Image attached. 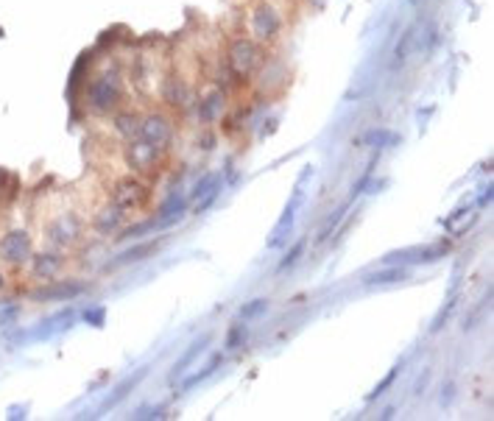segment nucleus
Listing matches in <instances>:
<instances>
[{"mask_svg": "<svg viewBox=\"0 0 494 421\" xmlns=\"http://www.w3.org/2000/svg\"><path fill=\"white\" fill-rule=\"evenodd\" d=\"M84 318H87L90 324L101 326V321H104V307H98V310H93V313H84Z\"/></svg>", "mask_w": 494, "mask_h": 421, "instance_id": "2f4dec72", "label": "nucleus"}, {"mask_svg": "<svg viewBox=\"0 0 494 421\" xmlns=\"http://www.w3.org/2000/svg\"><path fill=\"white\" fill-rule=\"evenodd\" d=\"M62 265H64V260H62L59 254H39V257L34 260V276H39V279H54V276L62 271Z\"/></svg>", "mask_w": 494, "mask_h": 421, "instance_id": "f8f14e48", "label": "nucleus"}, {"mask_svg": "<svg viewBox=\"0 0 494 421\" xmlns=\"http://www.w3.org/2000/svg\"><path fill=\"white\" fill-rule=\"evenodd\" d=\"M408 279V271L405 268H386V271H377L372 276H366V285L375 287V285H394V282H402Z\"/></svg>", "mask_w": 494, "mask_h": 421, "instance_id": "dca6fc26", "label": "nucleus"}, {"mask_svg": "<svg viewBox=\"0 0 494 421\" xmlns=\"http://www.w3.org/2000/svg\"><path fill=\"white\" fill-rule=\"evenodd\" d=\"M134 418H162V407H143V410H137Z\"/></svg>", "mask_w": 494, "mask_h": 421, "instance_id": "7c9ffc66", "label": "nucleus"}, {"mask_svg": "<svg viewBox=\"0 0 494 421\" xmlns=\"http://www.w3.org/2000/svg\"><path fill=\"white\" fill-rule=\"evenodd\" d=\"M78 232H81V224H78L73 215H64V218H59V221L51 226V237H54L56 243H73V240L78 237Z\"/></svg>", "mask_w": 494, "mask_h": 421, "instance_id": "9b49d317", "label": "nucleus"}, {"mask_svg": "<svg viewBox=\"0 0 494 421\" xmlns=\"http://www.w3.org/2000/svg\"><path fill=\"white\" fill-rule=\"evenodd\" d=\"M277 31H279V14H277V9L268 6V3H260V6L255 9V34H257L260 39H271Z\"/></svg>", "mask_w": 494, "mask_h": 421, "instance_id": "6e6552de", "label": "nucleus"}, {"mask_svg": "<svg viewBox=\"0 0 494 421\" xmlns=\"http://www.w3.org/2000/svg\"><path fill=\"white\" fill-rule=\"evenodd\" d=\"M31 237L25 232H9L3 240H0V257H3L9 265H23L31 260Z\"/></svg>", "mask_w": 494, "mask_h": 421, "instance_id": "7ed1b4c3", "label": "nucleus"}, {"mask_svg": "<svg viewBox=\"0 0 494 421\" xmlns=\"http://www.w3.org/2000/svg\"><path fill=\"white\" fill-rule=\"evenodd\" d=\"M151 229H156V221H145V224H140V226H132L129 232H123V237H120V240H132V237L145 234V232H151Z\"/></svg>", "mask_w": 494, "mask_h": 421, "instance_id": "bb28decb", "label": "nucleus"}, {"mask_svg": "<svg viewBox=\"0 0 494 421\" xmlns=\"http://www.w3.org/2000/svg\"><path fill=\"white\" fill-rule=\"evenodd\" d=\"M126 156H129V165L134 167V171L145 173V171H151V167H154L156 148H154V145H148L145 140H143V143H132V145H129V151H126Z\"/></svg>", "mask_w": 494, "mask_h": 421, "instance_id": "1a4fd4ad", "label": "nucleus"}, {"mask_svg": "<svg viewBox=\"0 0 494 421\" xmlns=\"http://www.w3.org/2000/svg\"><path fill=\"white\" fill-rule=\"evenodd\" d=\"M224 109V93H210L207 98H204V104L198 106V117L201 120H215L218 117V112Z\"/></svg>", "mask_w": 494, "mask_h": 421, "instance_id": "2eb2a0df", "label": "nucleus"}, {"mask_svg": "<svg viewBox=\"0 0 494 421\" xmlns=\"http://www.w3.org/2000/svg\"><path fill=\"white\" fill-rule=\"evenodd\" d=\"M243 341H246V326H235L226 338V349H237Z\"/></svg>", "mask_w": 494, "mask_h": 421, "instance_id": "cd10ccee", "label": "nucleus"}, {"mask_svg": "<svg viewBox=\"0 0 494 421\" xmlns=\"http://www.w3.org/2000/svg\"><path fill=\"white\" fill-rule=\"evenodd\" d=\"M87 104L93 112H109L120 104V87L115 75H98L87 87Z\"/></svg>", "mask_w": 494, "mask_h": 421, "instance_id": "f257e3e1", "label": "nucleus"}, {"mask_svg": "<svg viewBox=\"0 0 494 421\" xmlns=\"http://www.w3.org/2000/svg\"><path fill=\"white\" fill-rule=\"evenodd\" d=\"M394 376H397V371H391V374L386 376V380H383V383H380V385H377V388H375L372 394H368V399H377V396H383V391H386V388H388V385L394 383Z\"/></svg>", "mask_w": 494, "mask_h": 421, "instance_id": "c85d7f7f", "label": "nucleus"}, {"mask_svg": "<svg viewBox=\"0 0 494 421\" xmlns=\"http://www.w3.org/2000/svg\"><path fill=\"white\" fill-rule=\"evenodd\" d=\"M0 287H3V274H0Z\"/></svg>", "mask_w": 494, "mask_h": 421, "instance_id": "f704fd0d", "label": "nucleus"}, {"mask_svg": "<svg viewBox=\"0 0 494 421\" xmlns=\"http://www.w3.org/2000/svg\"><path fill=\"white\" fill-rule=\"evenodd\" d=\"M302 251H305V240H299V243H296V245H294L291 251H287V254H285V260L279 263V271H287V268H294V265H296V260L302 257Z\"/></svg>", "mask_w": 494, "mask_h": 421, "instance_id": "393cba45", "label": "nucleus"}, {"mask_svg": "<svg viewBox=\"0 0 494 421\" xmlns=\"http://www.w3.org/2000/svg\"><path fill=\"white\" fill-rule=\"evenodd\" d=\"M425 385H427V374H425L422 380H419V385H416V394H422V391H425Z\"/></svg>", "mask_w": 494, "mask_h": 421, "instance_id": "72a5a7b5", "label": "nucleus"}, {"mask_svg": "<svg viewBox=\"0 0 494 421\" xmlns=\"http://www.w3.org/2000/svg\"><path fill=\"white\" fill-rule=\"evenodd\" d=\"M143 376H145V368H143V371H137L134 376H129V380H123V383L115 388V396H109V399L104 402V407H115V405H117L123 396H126V394H129V391H132V388H134V385L143 380Z\"/></svg>", "mask_w": 494, "mask_h": 421, "instance_id": "6ab92c4d", "label": "nucleus"}, {"mask_svg": "<svg viewBox=\"0 0 494 421\" xmlns=\"http://www.w3.org/2000/svg\"><path fill=\"white\" fill-rule=\"evenodd\" d=\"M452 310H456V304H447V307H444V310H441V313H438V318H436V321H433V332H438V329H441V326H444V321H447V318H449V313H452Z\"/></svg>", "mask_w": 494, "mask_h": 421, "instance_id": "c756f323", "label": "nucleus"}, {"mask_svg": "<svg viewBox=\"0 0 494 421\" xmlns=\"http://www.w3.org/2000/svg\"><path fill=\"white\" fill-rule=\"evenodd\" d=\"M0 34H3V31H0Z\"/></svg>", "mask_w": 494, "mask_h": 421, "instance_id": "c9c22d12", "label": "nucleus"}, {"mask_svg": "<svg viewBox=\"0 0 494 421\" xmlns=\"http://www.w3.org/2000/svg\"><path fill=\"white\" fill-rule=\"evenodd\" d=\"M115 129H117V134H123L126 140L140 137V120L134 115H117L115 117Z\"/></svg>", "mask_w": 494, "mask_h": 421, "instance_id": "a211bd4d", "label": "nucleus"}, {"mask_svg": "<svg viewBox=\"0 0 494 421\" xmlns=\"http://www.w3.org/2000/svg\"><path fill=\"white\" fill-rule=\"evenodd\" d=\"M207 344H210V335H201V338H198V341H196V344H193V346L185 352V354H182V360H179V363L174 365V371H171V383H176L179 376H182V374H185V371L193 365V360H196V357H198L204 349H207Z\"/></svg>", "mask_w": 494, "mask_h": 421, "instance_id": "9d476101", "label": "nucleus"}, {"mask_svg": "<svg viewBox=\"0 0 494 421\" xmlns=\"http://www.w3.org/2000/svg\"><path fill=\"white\" fill-rule=\"evenodd\" d=\"M145 198H148V190H145L143 184L132 182V179L120 182V184H117V193H115V204H117L120 209L140 206V204H145Z\"/></svg>", "mask_w": 494, "mask_h": 421, "instance_id": "0eeeda50", "label": "nucleus"}, {"mask_svg": "<svg viewBox=\"0 0 494 421\" xmlns=\"http://www.w3.org/2000/svg\"><path fill=\"white\" fill-rule=\"evenodd\" d=\"M344 213H346V206H341V209H338V213H336L333 218H329V221L324 224V229H321V232H318V237H316L318 243H324V240L329 237V232H333V229H336V226H338V224L344 221Z\"/></svg>", "mask_w": 494, "mask_h": 421, "instance_id": "a878e982", "label": "nucleus"}, {"mask_svg": "<svg viewBox=\"0 0 494 421\" xmlns=\"http://www.w3.org/2000/svg\"><path fill=\"white\" fill-rule=\"evenodd\" d=\"M165 95H168V101L176 106H185V101H187V93H185V87H182V81H168V87H165Z\"/></svg>", "mask_w": 494, "mask_h": 421, "instance_id": "b1692460", "label": "nucleus"}, {"mask_svg": "<svg viewBox=\"0 0 494 421\" xmlns=\"http://www.w3.org/2000/svg\"><path fill=\"white\" fill-rule=\"evenodd\" d=\"M447 254V245H416V248H402L391 251L383 257V265H405V263H436Z\"/></svg>", "mask_w": 494, "mask_h": 421, "instance_id": "f03ea898", "label": "nucleus"}, {"mask_svg": "<svg viewBox=\"0 0 494 421\" xmlns=\"http://www.w3.org/2000/svg\"><path fill=\"white\" fill-rule=\"evenodd\" d=\"M229 64H232L235 75H249L255 70V64H257V45L252 39H246V36L235 39L232 51H229Z\"/></svg>", "mask_w": 494, "mask_h": 421, "instance_id": "20e7f679", "label": "nucleus"}, {"mask_svg": "<svg viewBox=\"0 0 494 421\" xmlns=\"http://www.w3.org/2000/svg\"><path fill=\"white\" fill-rule=\"evenodd\" d=\"M120 221H123V209L115 204V206H106L104 213L95 218V229L98 232H112V229H117Z\"/></svg>", "mask_w": 494, "mask_h": 421, "instance_id": "f3484780", "label": "nucleus"}, {"mask_svg": "<svg viewBox=\"0 0 494 421\" xmlns=\"http://www.w3.org/2000/svg\"><path fill=\"white\" fill-rule=\"evenodd\" d=\"M84 293V285L81 282H54L48 287H39L31 293L34 302H54V299H75Z\"/></svg>", "mask_w": 494, "mask_h": 421, "instance_id": "423d86ee", "label": "nucleus"}, {"mask_svg": "<svg viewBox=\"0 0 494 421\" xmlns=\"http://www.w3.org/2000/svg\"><path fill=\"white\" fill-rule=\"evenodd\" d=\"M221 363H224V354H215V357H213V360H210L207 365H204V368H201L198 374H193L190 380L185 383V391H190V388H196L198 383H204V380H207V376H210V374H213V371H215V368H218Z\"/></svg>", "mask_w": 494, "mask_h": 421, "instance_id": "412c9836", "label": "nucleus"}, {"mask_svg": "<svg viewBox=\"0 0 494 421\" xmlns=\"http://www.w3.org/2000/svg\"><path fill=\"white\" fill-rule=\"evenodd\" d=\"M416 31H419V25H414V28H408L405 31V36L399 39V45H397V51H394V67H399V64H405V59H408V53L414 51V45H416Z\"/></svg>", "mask_w": 494, "mask_h": 421, "instance_id": "4468645a", "label": "nucleus"}, {"mask_svg": "<svg viewBox=\"0 0 494 421\" xmlns=\"http://www.w3.org/2000/svg\"><path fill=\"white\" fill-rule=\"evenodd\" d=\"M266 310H268V302H266V299H255V302H249V304H243V307H240V318H243V321H249V318L263 315Z\"/></svg>", "mask_w": 494, "mask_h": 421, "instance_id": "5701e85b", "label": "nucleus"}, {"mask_svg": "<svg viewBox=\"0 0 494 421\" xmlns=\"http://www.w3.org/2000/svg\"><path fill=\"white\" fill-rule=\"evenodd\" d=\"M14 313H17L14 307H12V310H6V313H0V324H3V321H9V318H14Z\"/></svg>", "mask_w": 494, "mask_h": 421, "instance_id": "473e14b6", "label": "nucleus"}, {"mask_svg": "<svg viewBox=\"0 0 494 421\" xmlns=\"http://www.w3.org/2000/svg\"><path fill=\"white\" fill-rule=\"evenodd\" d=\"M154 248H156V243H143V245H134V248H129V251H123V254H120L115 263H109V265H106V271H115V268L129 265V263H140L143 257H148V254H151Z\"/></svg>", "mask_w": 494, "mask_h": 421, "instance_id": "ddd939ff", "label": "nucleus"}, {"mask_svg": "<svg viewBox=\"0 0 494 421\" xmlns=\"http://www.w3.org/2000/svg\"><path fill=\"white\" fill-rule=\"evenodd\" d=\"M218 184H221V176L218 173H210V176H204L196 187H193V198L198 201V198H204V195H210V193H215L218 190Z\"/></svg>", "mask_w": 494, "mask_h": 421, "instance_id": "4be33fe9", "label": "nucleus"}, {"mask_svg": "<svg viewBox=\"0 0 494 421\" xmlns=\"http://www.w3.org/2000/svg\"><path fill=\"white\" fill-rule=\"evenodd\" d=\"M366 143H372V145H377V148H391V145L399 143V134L386 132V129H372V132L366 134Z\"/></svg>", "mask_w": 494, "mask_h": 421, "instance_id": "aec40b11", "label": "nucleus"}, {"mask_svg": "<svg viewBox=\"0 0 494 421\" xmlns=\"http://www.w3.org/2000/svg\"><path fill=\"white\" fill-rule=\"evenodd\" d=\"M140 137H143L148 145L159 148V145H165V143L171 140V123L165 120L162 115H151V117H145V120L140 123Z\"/></svg>", "mask_w": 494, "mask_h": 421, "instance_id": "39448f33", "label": "nucleus"}]
</instances>
